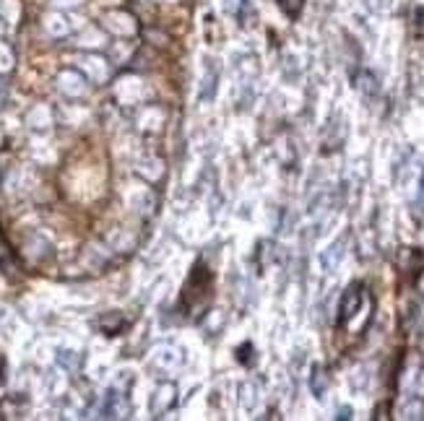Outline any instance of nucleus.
<instances>
[{
    "instance_id": "3",
    "label": "nucleus",
    "mask_w": 424,
    "mask_h": 421,
    "mask_svg": "<svg viewBox=\"0 0 424 421\" xmlns=\"http://www.w3.org/2000/svg\"><path fill=\"white\" fill-rule=\"evenodd\" d=\"M312 393H315V396H321L323 393V369L321 367L312 369Z\"/></svg>"
},
{
    "instance_id": "4",
    "label": "nucleus",
    "mask_w": 424,
    "mask_h": 421,
    "mask_svg": "<svg viewBox=\"0 0 424 421\" xmlns=\"http://www.w3.org/2000/svg\"><path fill=\"white\" fill-rule=\"evenodd\" d=\"M250 351H253V346H250V343L245 346V349L240 346V349H237V359H240V362H245V364H250V362H253V359H250Z\"/></svg>"
},
{
    "instance_id": "1",
    "label": "nucleus",
    "mask_w": 424,
    "mask_h": 421,
    "mask_svg": "<svg viewBox=\"0 0 424 421\" xmlns=\"http://www.w3.org/2000/svg\"><path fill=\"white\" fill-rule=\"evenodd\" d=\"M360 304H362V284H352V287L346 289L344 299H341V307H338V328H344L357 315Z\"/></svg>"
},
{
    "instance_id": "2",
    "label": "nucleus",
    "mask_w": 424,
    "mask_h": 421,
    "mask_svg": "<svg viewBox=\"0 0 424 421\" xmlns=\"http://www.w3.org/2000/svg\"><path fill=\"white\" fill-rule=\"evenodd\" d=\"M279 6L289 18H297L299 16V11L304 8V0H279Z\"/></svg>"
},
{
    "instance_id": "5",
    "label": "nucleus",
    "mask_w": 424,
    "mask_h": 421,
    "mask_svg": "<svg viewBox=\"0 0 424 421\" xmlns=\"http://www.w3.org/2000/svg\"><path fill=\"white\" fill-rule=\"evenodd\" d=\"M6 382V357L0 354V385Z\"/></svg>"
}]
</instances>
